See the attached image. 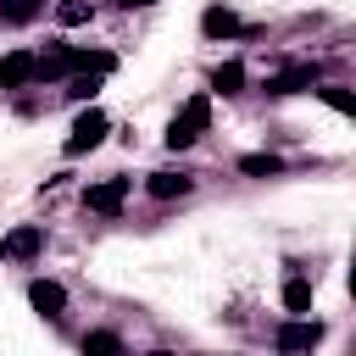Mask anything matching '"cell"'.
I'll return each instance as SVG.
<instances>
[{"label": "cell", "instance_id": "cell-1", "mask_svg": "<svg viewBox=\"0 0 356 356\" xmlns=\"http://www.w3.org/2000/svg\"><path fill=\"white\" fill-rule=\"evenodd\" d=\"M206 128H211V95H189V100H184V111L167 122V134H161V139H167V150H189Z\"/></svg>", "mask_w": 356, "mask_h": 356}, {"label": "cell", "instance_id": "cell-2", "mask_svg": "<svg viewBox=\"0 0 356 356\" xmlns=\"http://www.w3.org/2000/svg\"><path fill=\"white\" fill-rule=\"evenodd\" d=\"M106 134H111V117H106L95 100H83V111H78V122H72V134H67L61 150H67V156H83V150H95Z\"/></svg>", "mask_w": 356, "mask_h": 356}, {"label": "cell", "instance_id": "cell-3", "mask_svg": "<svg viewBox=\"0 0 356 356\" xmlns=\"http://www.w3.org/2000/svg\"><path fill=\"white\" fill-rule=\"evenodd\" d=\"M273 345L289 350V356H295V350H317V345H323V323H317L312 312H306V317H289V323L273 334Z\"/></svg>", "mask_w": 356, "mask_h": 356}, {"label": "cell", "instance_id": "cell-4", "mask_svg": "<svg viewBox=\"0 0 356 356\" xmlns=\"http://www.w3.org/2000/svg\"><path fill=\"white\" fill-rule=\"evenodd\" d=\"M44 250V228L39 222H17L11 234H0V261H33Z\"/></svg>", "mask_w": 356, "mask_h": 356}, {"label": "cell", "instance_id": "cell-5", "mask_svg": "<svg viewBox=\"0 0 356 356\" xmlns=\"http://www.w3.org/2000/svg\"><path fill=\"white\" fill-rule=\"evenodd\" d=\"M128 189H134V178H100V184H89V189H83V206H89V211H100V217H117V211H122V200H128Z\"/></svg>", "mask_w": 356, "mask_h": 356}, {"label": "cell", "instance_id": "cell-6", "mask_svg": "<svg viewBox=\"0 0 356 356\" xmlns=\"http://www.w3.org/2000/svg\"><path fill=\"white\" fill-rule=\"evenodd\" d=\"M67 72H78V50L72 44H44L39 56H33V78H67Z\"/></svg>", "mask_w": 356, "mask_h": 356}, {"label": "cell", "instance_id": "cell-7", "mask_svg": "<svg viewBox=\"0 0 356 356\" xmlns=\"http://www.w3.org/2000/svg\"><path fill=\"white\" fill-rule=\"evenodd\" d=\"M28 306H33L39 317H61V312H67V289H61L56 278H33V284H28Z\"/></svg>", "mask_w": 356, "mask_h": 356}, {"label": "cell", "instance_id": "cell-8", "mask_svg": "<svg viewBox=\"0 0 356 356\" xmlns=\"http://www.w3.org/2000/svg\"><path fill=\"white\" fill-rule=\"evenodd\" d=\"M33 83V50H6L0 56V89H28Z\"/></svg>", "mask_w": 356, "mask_h": 356}, {"label": "cell", "instance_id": "cell-9", "mask_svg": "<svg viewBox=\"0 0 356 356\" xmlns=\"http://www.w3.org/2000/svg\"><path fill=\"white\" fill-rule=\"evenodd\" d=\"M145 189H150L156 200H184V195L195 189V178H189V172H172V167H161V172H150V178H145Z\"/></svg>", "mask_w": 356, "mask_h": 356}, {"label": "cell", "instance_id": "cell-10", "mask_svg": "<svg viewBox=\"0 0 356 356\" xmlns=\"http://www.w3.org/2000/svg\"><path fill=\"white\" fill-rule=\"evenodd\" d=\"M317 83V67L306 61V67H284V72H273L267 78V95H300V89H312Z\"/></svg>", "mask_w": 356, "mask_h": 356}, {"label": "cell", "instance_id": "cell-11", "mask_svg": "<svg viewBox=\"0 0 356 356\" xmlns=\"http://www.w3.org/2000/svg\"><path fill=\"white\" fill-rule=\"evenodd\" d=\"M284 312H289V317H306V312H312V278H300V273L284 278Z\"/></svg>", "mask_w": 356, "mask_h": 356}, {"label": "cell", "instance_id": "cell-12", "mask_svg": "<svg viewBox=\"0 0 356 356\" xmlns=\"http://www.w3.org/2000/svg\"><path fill=\"white\" fill-rule=\"evenodd\" d=\"M200 33H211V39H228V33H239V17H234L228 6H211V11L200 17Z\"/></svg>", "mask_w": 356, "mask_h": 356}, {"label": "cell", "instance_id": "cell-13", "mask_svg": "<svg viewBox=\"0 0 356 356\" xmlns=\"http://www.w3.org/2000/svg\"><path fill=\"white\" fill-rule=\"evenodd\" d=\"M239 89H245V67H239V61L211 67V95H239Z\"/></svg>", "mask_w": 356, "mask_h": 356}, {"label": "cell", "instance_id": "cell-14", "mask_svg": "<svg viewBox=\"0 0 356 356\" xmlns=\"http://www.w3.org/2000/svg\"><path fill=\"white\" fill-rule=\"evenodd\" d=\"M239 172L245 178H273V172H284V161L267 156V150H250V156H239Z\"/></svg>", "mask_w": 356, "mask_h": 356}, {"label": "cell", "instance_id": "cell-15", "mask_svg": "<svg viewBox=\"0 0 356 356\" xmlns=\"http://www.w3.org/2000/svg\"><path fill=\"white\" fill-rule=\"evenodd\" d=\"M89 17H95L89 0H56V22H61V28H83Z\"/></svg>", "mask_w": 356, "mask_h": 356}, {"label": "cell", "instance_id": "cell-16", "mask_svg": "<svg viewBox=\"0 0 356 356\" xmlns=\"http://www.w3.org/2000/svg\"><path fill=\"white\" fill-rule=\"evenodd\" d=\"M39 11H44V0H0V22H11V28L17 22H33Z\"/></svg>", "mask_w": 356, "mask_h": 356}, {"label": "cell", "instance_id": "cell-17", "mask_svg": "<svg viewBox=\"0 0 356 356\" xmlns=\"http://www.w3.org/2000/svg\"><path fill=\"white\" fill-rule=\"evenodd\" d=\"M67 95H72L78 106L95 100V95H100V72H72V78H67Z\"/></svg>", "mask_w": 356, "mask_h": 356}, {"label": "cell", "instance_id": "cell-18", "mask_svg": "<svg viewBox=\"0 0 356 356\" xmlns=\"http://www.w3.org/2000/svg\"><path fill=\"white\" fill-rule=\"evenodd\" d=\"M317 95H323V100H328V106H334V111H339V117H356V95H350V89H345V83H323V89H317Z\"/></svg>", "mask_w": 356, "mask_h": 356}, {"label": "cell", "instance_id": "cell-19", "mask_svg": "<svg viewBox=\"0 0 356 356\" xmlns=\"http://www.w3.org/2000/svg\"><path fill=\"white\" fill-rule=\"evenodd\" d=\"M111 67H117L111 50H78V72H100V78H106Z\"/></svg>", "mask_w": 356, "mask_h": 356}, {"label": "cell", "instance_id": "cell-20", "mask_svg": "<svg viewBox=\"0 0 356 356\" xmlns=\"http://www.w3.org/2000/svg\"><path fill=\"white\" fill-rule=\"evenodd\" d=\"M83 350H122V339L111 328H95V334H83Z\"/></svg>", "mask_w": 356, "mask_h": 356}, {"label": "cell", "instance_id": "cell-21", "mask_svg": "<svg viewBox=\"0 0 356 356\" xmlns=\"http://www.w3.org/2000/svg\"><path fill=\"white\" fill-rule=\"evenodd\" d=\"M122 6H128V11H134V6H156V0H122Z\"/></svg>", "mask_w": 356, "mask_h": 356}]
</instances>
